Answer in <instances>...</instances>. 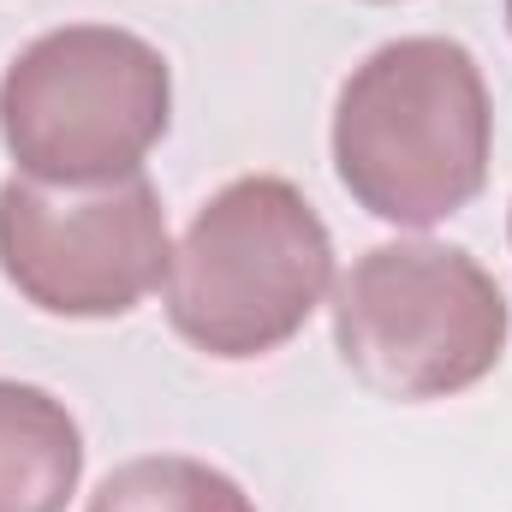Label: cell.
I'll use <instances>...</instances> for the list:
<instances>
[{
	"instance_id": "cell-1",
	"label": "cell",
	"mask_w": 512,
	"mask_h": 512,
	"mask_svg": "<svg viewBox=\"0 0 512 512\" xmlns=\"http://www.w3.org/2000/svg\"><path fill=\"white\" fill-rule=\"evenodd\" d=\"M495 108L483 66L453 36L382 42L334 102V173L358 209L393 227H435L489 185Z\"/></svg>"
},
{
	"instance_id": "cell-2",
	"label": "cell",
	"mask_w": 512,
	"mask_h": 512,
	"mask_svg": "<svg viewBox=\"0 0 512 512\" xmlns=\"http://www.w3.org/2000/svg\"><path fill=\"white\" fill-rule=\"evenodd\" d=\"M334 286V239L280 173L227 179L167 256L161 304L185 346L221 364L280 352Z\"/></svg>"
},
{
	"instance_id": "cell-3",
	"label": "cell",
	"mask_w": 512,
	"mask_h": 512,
	"mask_svg": "<svg viewBox=\"0 0 512 512\" xmlns=\"http://www.w3.org/2000/svg\"><path fill=\"white\" fill-rule=\"evenodd\" d=\"M167 120V54L120 24L42 30L0 72V143L18 173L42 185H108L143 173Z\"/></svg>"
},
{
	"instance_id": "cell-4",
	"label": "cell",
	"mask_w": 512,
	"mask_h": 512,
	"mask_svg": "<svg viewBox=\"0 0 512 512\" xmlns=\"http://www.w3.org/2000/svg\"><path fill=\"white\" fill-rule=\"evenodd\" d=\"M512 310L459 245L393 239L364 251L334 292V346L370 393L399 405L453 399L507 358Z\"/></svg>"
},
{
	"instance_id": "cell-5",
	"label": "cell",
	"mask_w": 512,
	"mask_h": 512,
	"mask_svg": "<svg viewBox=\"0 0 512 512\" xmlns=\"http://www.w3.org/2000/svg\"><path fill=\"white\" fill-rule=\"evenodd\" d=\"M167 256V209L143 173L108 185H42L12 173L0 185V274L42 316H131L161 286Z\"/></svg>"
},
{
	"instance_id": "cell-6",
	"label": "cell",
	"mask_w": 512,
	"mask_h": 512,
	"mask_svg": "<svg viewBox=\"0 0 512 512\" xmlns=\"http://www.w3.org/2000/svg\"><path fill=\"white\" fill-rule=\"evenodd\" d=\"M84 477V435L66 399L0 376V512H66Z\"/></svg>"
},
{
	"instance_id": "cell-7",
	"label": "cell",
	"mask_w": 512,
	"mask_h": 512,
	"mask_svg": "<svg viewBox=\"0 0 512 512\" xmlns=\"http://www.w3.org/2000/svg\"><path fill=\"white\" fill-rule=\"evenodd\" d=\"M90 512H256V501L215 465L185 453H149L126 459L102 477Z\"/></svg>"
},
{
	"instance_id": "cell-8",
	"label": "cell",
	"mask_w": 512,
	"mask_h": 512,
	"mask_svg": "<svg viewBox=\"0 0 512 512\" xmlns=\"http://www.w3.org/2000/svg\"><path fill=\"white\" fill-rule=\"evenodd\" d=\"M507 24H512V0H507Z\"/></svg>"
}]
</instances>
